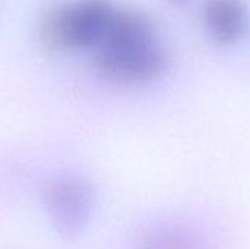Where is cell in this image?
Returning a JSON list of instances; mask_svg holds the SVG:
<instances>
[{"label": "cell", "mask_w": 250, "mask_h": 249, "mask_svg": "<svg viewBox=\"0 0 250 249\" xmlns=\"http://www.w3.org/2000/svg\"><path fill=\"white\" fill-rule=\"evenodd\" d=\"M116 7L108 0H79L57 6L40 23V38L51 50L95 48L103 40Z\"/></svg>", "instance_id": "cell-2"}, {"label": "cell", "mask_w": 250, "mask_h": 249, "mask_svg": "<svg viewBox=\"0 0 250 249\" xmlns=\"http://www.w3.org/2000/svg\"><path fill=\"white\" fill-rule=\"evenodd\" d=\"M248 7L243 0H207L204 23L209 35L220 44L239 41L248 28Z\"/></svg>", "instance_id": "cell-4"}, {"label": "cell", "mask_w": 250, "mask_h": 249, "mask_svg": "<svg viewBox=\"0 0 250 249\" xmlns=\"http://www.w3.org/2000/svg\"><path fill=\"white\" fill-rule=\"evenodd\" d=\"M42 207L53 232L64 241H73L86 230L91 222L95 191L81 176H59L44 188Z\"/></svg>", "instance_id": "cell-3"}, {"label": "cell", "mask_w": 250, "mask_h": 249, "mask_svg": "<svg viewBox=\"0 0 250 249\" xmlns=\"http://www.w3.org/2000/svg\"><path fill=\"white\" fill-rule=\"evenodd\" d=\"M135 249H208V244L188 225H158L138 239Z\"/></svg>", "instance_id": "cell-5"}, {"label": "cell", "mask_w": 250, "mask_h": 249, "mask_svg": "<svg viewBox=\"0 0 250 249\" xmlns=\"http://www.w3.org/2000/svg\"><path fill=\"white\" fill-rule=\"evenodd\" d=\"M95 69L117 84H141L158 78L167 69V54L154 35L146 16L116 9L113 19L95 47Z\"/></svg>", "instance_id": "cell-1"}, {"label": "cell", "mask_w": 250, "mask_h": 249, "mask_svg": "<svg viewBox=\"0 0 250 249\" xmlns=\"http://www.w3.org/2000/svg\"><path fill=\"white\" fill-rule=\"evenodd\" d=\"M190 1L192 0H168V3L173 4V6H176V7H183V6L189 4Z\"/></svg>", "instance_id": "cell-6"}]
</instances>
